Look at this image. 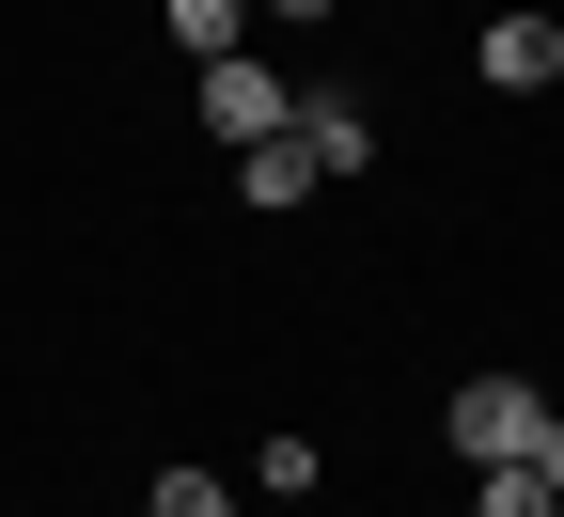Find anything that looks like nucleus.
Segmentation results:
<instances>
[{
    "mask_svg": "<svg viewBox=\"0 0 564 517\" xmlns=\"http://www.w3.org/2000/svg\"><path fill=\"white\" fill-rule=\"evenodd\" d=\"M282 126H299V95H282L251 47H220V63H204V141H236V158H251V141H282Z\"/></svg>",
    "mask_w": 564,
    "mask_h": 517,
    "instance_id": "nucleus-1",
    "label": "nucleus"
},
{
    "mask_svg": "<svg viewBox=\"0 0 564 517\" xmlns=\"http://www.w3.org/2000/svg\"><path fill=\"white\" fill-rule=\"evenodd\" d=\"M440 423H455V455H470V471H502V455H533V423H549V392H533V377H470V392H455Z\"/></svg>",
    "mask_w": 564,
    "mask_h": 517,
    "instance_id": "nucleus-2",
    "label": "nucleus"
},
{
    "mask_svg": "<svg viewBox=\"0 0 564 517\" xmlns=\"http://www.w3.org/2000/svg\"><path fill=\"white\" fill-rule=\"evenodd\" d=\"M486 79H502V95H549L564 79V17H486Z\"/></svg>",
    "mask_w": 564,
    "mask_h": 517,
    "instance_id": "nucleus-3",
    "label": "nucleus"
},
{
    "mask_svg": "<svg viewBox=\"0 0 564 517\" xmlns=\"http://www.w3.org/2000/svg\"><path fill=\"white\" fill-rule=\"evenodd\" d=\"M314 189H329V173H314V141H299V126L236 158V204H267V219H282V204H314Z\"/></svg>",
    "mask_w": 564,
    "mask_h": 517,
    "instance_id": "nucleus-4",
    "label": "nucleus"
},
{
    "mask_svg": "<svg viewBox=\"0 0 564 517\" xmlns=\"http://www.w3.org/2000/svg\"><path fill=\"white\" fill-rule=\"evenodd\" d=\"M299 141H314V173H361V158H377L361 95H299Z\"/></svg>",
    "mask_w": 564,
    "mask_h": 517,
    "instance_id": "nucleus-5",
    "label": "nucleus"
},
{
    "mask_svg": "<svg viewBox=\"0 0 564 517\" xmlns=\"http://www.w3.org/2000/svg\"><path fill=\"white\" fill-rule=\"evenodd\" d=\"M158 32H173V47H188V63H220V47H236V32H251V0H158Z\"/></svg>",
    "mask_w": 564,
    "mask_h": 517,
    "instance_id": "nucleus-6",
    "label": "nucleus"
},
{
    "mask_svg": "<svg viewBox=\"0 0 564 517\" xmlns=\"http://www.w3.org/2000/svg\"><path fill=\"white\" fill-rule=\"evenodd\" d=\"M470 517H564V502H549V486L502 455V471H470Z\"/></svg>",
    "mask_w": 564,
    "mask_h": 517,
    "instance_id": "nucleus-7",
    "label": "nucleus"
},
{
    "mask_svg": "<svg viewBox=\"0 0 564 517\" xmlns=\"http://www.w3.org/2000/svg\"><path fill=\"white\" fill-rule=\"evenodd\" d=\"M141 517H236V502H220V471H158V502H141Z\"/></svg>",
    "mask_w": 564,
    "mask_h": 517,
    "instance_id": "nucleus-8",
    "label": "nucleus"
},
{
    "mask_svg": "<svg viewBox=\"0 0 564 517\" xmlns=\"http://www.w3.org/2000/svg\"><path fill=\"white\" fill-rule=\"evenodd\" d=\"M518 471H533V486H549V502H564V408H549V423H533V455H518Z\"/></svg>",
    "mask_w": 564,
    "mask_h": 517,
    "instance_id": "nucleus-9",
    "label": "nucleus"
}]
</instances>
